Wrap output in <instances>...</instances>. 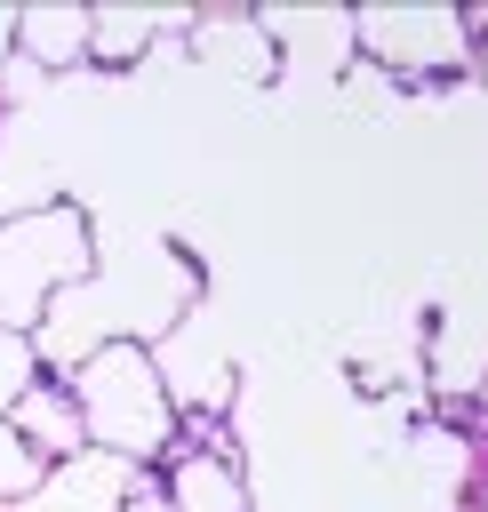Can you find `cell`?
I'll use <instances>...</instances> for the list:
<instances>
[{
	"instance_id": "obj_1",
	"label": "cell",
	"mask_w": 488,
	"mask_h": 512,
	"mask_svg": "<svg viewBox=\"0 0 488 512\" xmlns=\"http://www.w3.org/2000/svg\"><path fill=\"white\" fill-rule=\"evenodd\" d=\"M64 384H72V408L88 424V448H104V456H120L136 472H160L176 456V432L184 424H176V400L160 384L152 344H104Z\"/></svg>"
},
{
	"instance_id": "obj_2",
	"label": "cell",
	"mask_w": 488,
	"mask_h": 512,
	"mask_svg": "<svg viewBox=\"0 0 488 512\" xmlns=\"http://www.w3.org/2000/svg\"><path fill=\"white\" fill-rule=\"evenodd\" d=\"M96 272V224L80 200H48L32 216H8L0 224V328L32 336L40 312Z\"/></svg>"
},
{
	"instance_id": "obj_3",
	"label": "cell",
	"mask_w": 488,
	"mask_h": 512,
	"mask_svg": "<svg viewBox=\"0 0 488 512\" xmlns=\"http://www.w3.org/2000/svg\"><path fill=\"white\" fill-rule=\"evenodd\" d=\"M352 32H360V64L400 88H448L472 72V16H456V8H416V0L360 8Z\"/></svg>"
},
{
	"instance_id": "obj_4",
	"label": "cell",
	"mask_w": 488,
	"mask_h": 512,
	"mask_svg": "<svg viewBox=\"0 0 488 512\" xmlns=\"http://www.w3.org/2000/svg\"><path fill=\"white\" fill-rule=\"evenodd\" d=\"M256 24H264V40H272L280 72H320V80H336V72L360 64L352 8H264Z\"/></svg>"
},
{
	"instance_id": "obj_5",
	"label": "cell",
	"mask_w": 488,
	"mask_h": 512,
	"mask_svg": "<svg viewBox=\"0 0 488 512\" xmlns=\"http://www.w3.org/2000/svg\"><path fill=\"white\" fill-rule=\"evenodd\" d=\"M128 488H136V464H120V456H104V448H80L72 464H48L40 488H32L16 512H120Z\"/></svg>"
},
{
	"instance_id": "obj_6",
	"label": "cell",
	"mask_w": 488,
	"mask_h": 512,
	"mask_svg": "<svg viewBox=\"0 0 488 512\" xmlns=\"http://www.w3.org/2000/svg\"><path fill=\"white\" fill-rule=\"evenodd\" d=\"M160 496H168V512H256L232 448H176L160 464Z\"/></svg>"
},
{
	"instance_id": "obj_7",
	"label": "cell",
	"mask_w": 488,
	"mask_h": 512,
	"mask_svg": "<svg viewBox=\"0 0 488 512\" xmlns=\"http://www.w3.org/2000/svg\"><path fill=\"white\" fill-rule=\"evenodd\" d=\"M8 424H16V440H24L40 464H72V456L88 448V424H80V408H72V384H64V376L24 384V392H16V408H8Z\"/></svg>"
},
{
	"instance_id": "obj_8",
	"label": "cell",
	"mask_w": 488,
	"mask_h": 512,
	"mask_svg": "<svg viewBox=\"0 0 488 512\" xmlns=\"http://www.w3.org/2000/svg\"><path fill=\"white\" fill-rule=\"evenodd\" d=\"M8 48L24 64H40L48 80L88 64V8H16L8 16Z\"/></svg>"
},
{
	"instance_id": "obj_9",
	"label": "cell",
	"mask_w": 488,
	"mask_h": 512,
	"mask_svg": "<svg viewBox=\"0 0 488 512\" xmlns=\"http://www.w3.org/2000/svg\"><path fill=\"white\" fill-rule=\"evenodd\" d=\"M184 40H192V56H200V64H224V72H240V80H272V72H280V56H272V40H264V24H256V16H232V8L192 16V24H184Z\"/></svg>"
},
{
	"instance_id": "obj_10",
	"label": "cell",
	"mask_w": 488,
	"mask_h": 512,
	"mask_svg": "<svg viewBox=\"0 0 488 512\" xmlns=\"http://www.w3.org/2000/svg\"><path fill=\"white\" fill-rule=\"evenodd\" d=\"M192 16H168V8H88V64L104 72H128L152 56L160 32H184Z\"/></svg>"
},
{
	"instance_id": "obj_11",
	"label": "cell",
	"mask_w": 488,
	"mask_h": 512,
	"mask_svg": "<svg viewBox=\"0 0 488 512\" xmlns=\"http://www.w3.org/2000/svg\"><path fill=\"white\" fill-rule=\"evenodd\" d=\"M40 472H48V464H40V456H32L24 440H16V424L0 416V504L16 512V504H24L32 488H40Z\"/></svg>"
},
{
	"instance_id": "obj_12",
	"label": "cell",
	"mask_w": 488,
	"mask_h": 512,
	"mask_svg": "<svg viewBox=\"0 0 488 512\" xmlns=\"http://www.w3.org/2000/svg\"><path fill=\"white\" fill-rule=\"evenodd\" d=\"M48 368H40V352H32V336H16V328H0V416L16 408V392L24 384H40Z\"/></svg>"
},
{
	"instance_id": "obj_13",
	"label": "cell",
	"mask_w": 488,
	"mask_h": 512,
	"mask_svg": "<svg viewBox=\"0 0 488 512\" xmlns=\"http://www.w3.org/2000/svg\"><path fill=\"white\" fill-rule=\"evenodd\" d=\"M120 512H168V496H160V472H136V488H128V504Z\"/></svg>"
},
{
	"instance_id": "obj_14",
	"label": "cell",
	"mask_w": 488,
	"mask_h": 512,
	"mask_svg": "<svg viewBox=\"0 0 488 512\" xmlns=\"http://www.w3.org/2000/svg\"><path fill=\"white\" fill-rule=\"evenodd\" d=\"M0 64H8V16H0Z\"/></svg>"
},
{
	"instance_id": "obj_15",
	"label": "cell",
	"mask_w": 488,
	"mask_h": 512,
	"mask_svg": "<svg viewBox=\"0 0 488 512\" xmlns=\"http://www.w3.org/2000/svg\"><path fill=\"white\" fill-rule=\"evenodd\" d=\"M472 504H480V512H488V480H480V496H472Z\"/></svg>"
},
{
	"instance_id": "obj_16",
	"label": "cell",
	"mask_w": 488,
	"mask_h": 512,
	"mask_svg": "<svg viewBox=\"0 0 488 512\" xmlns=\"http://www.w3.org/2000/svg\"><path fill=\"white\" fill-rule=\"evenodd\" d=\"M0 512H8V504H0Z\"/></svg>"
}]
</instances>
